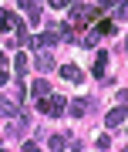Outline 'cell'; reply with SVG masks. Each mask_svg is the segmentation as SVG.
<instances>
[{"label":"cell","mask_w":128,"mask_h":152,"mask_svg":"<svg viewBox=\"0 0 128 152\" xmlns=\"http://www.w3.org/2000/svg\"><path fill=\"white\" fill-rule=\"evenodd\" d=\"M105 34H115V20H95L88 27V34H81V44H84V48H91V44H98V37H105Z\"/></svg>","instance_id":"1"},{"label":"cell","mask_w":128,"mask_h":152,"mask_svg":"<svg viewBox=\"0 0 128 152\" xmlns=\"http://www.w3.org/2000/svg\"><path fill=\"white\" fill-rule=\"evenodd\" d=\"M37 108L44 115H51V118H57V115H64V108H68V102H64L61 95H47V98H41V105Z\"/></svg>","instance_id":"2"},{"label":"cell","mask_w":128,"mask_h":152,"mask_svg":"<svg viewBox=\"0 0 128 152\" xmlns=\"http://www.w3.org/2000/svg\"><path fill=\"white\" fill-rule=\"evenodd\" d=\"M34 68L47 75V71H54V58L47 54V51H37V54H34Z\"/></svg>","instance_id":"3"},{"label":"cell","mask_w":128,"mask_h":152,"mask_svg":"<svg viewBox=\"0 0 128 152\" xmlns=\"http://www.w3.org/2000/svg\"><path fill=\"white\" fill-rule=\"evenodd\" d=\"M24 10L31 24H41V0H24Z\"/></svg>","instance_id":"4"},{"label":"cell","mask_w":128,"mask_h":152,"mask_svg":"<svg viewBox=\"0 0 128 152\" xmlns=\"http://www.w3.org/2000/svg\"><path fill=\"white\" fill-rule=\"evenodd\" d=\"M61 78H64V81H74V85H78L81 78H84V71H81L78 64H64V68H61Z\"/></svg>","instance_id":"5"},{"label":"cell","mask_w":128,"mask_h":152,"mask_svg":"<svg viewBox=\"0 0 128 152\" xmlns=\"http://www.w3.org/2000/svg\"><path fill=\"white\" fill-rule=\"evenodd\" d=\"M125 115H128V108H125V105H118V108H111V112H108V125H111V129H115V125H121L125 122Z\"/></svg>","instance_id":"6"},{"label":"cell","mask_w":128,"mask_h":152,"mask_svg":"<svg viewBox=\"0 0 128 152\" xmlns=\"http://www.w3.org/2000/svg\"><path fill=\"white\" fill-rule=\"evenodd\" d=\"M47 149L51 152H64L68 149V135H47Z\"/></svg>","instance_id":"7"},{"label":"cell","mask_w":128,"mask_h":152,"mask_svg":"<svg viewBox=\"0 0 128 152\" xmlns=\"http://www.w3.org/2000/svg\"><path fill=\"white\" fill-rule=\"evenodd\" d=\"M17 115V102H10V98H0V118H14Z\"/></svg>","instance_id":"8"},{"label":"cell","mask_w":128,"mask_h":152,"mask_svg":"<svg viewBox=\"0 0 128 152\" xmlns=\"http://www.w3.org/2000/svg\"><path fill=\"white\" fill-rule=\"evenodd\" d=\"M68 108H71V115H88V108H91V102H88V98H74V102H71Z\"/></svg>","instance_id":"9"},{"label":"cell","mask_w":128,"mask_h":152,"mask_svg":"<svg viewBox=\"0 0 128 152\" xmlns=\"http://www.w3.org/2000/svg\"><path fill=\"white\" fill-rule=\"evenodd\" d=\"M27 64H31V61H27V54H24V51H17V58H14V68H17V78H24V71H27Z\"/></svg>","instance_id":"10"},{"label":"cell","mask_w":128,"mask_h":152,"mask_svg":"<svg viewBox=\"0 0 128 152\" xmlns=\"http://www.w3.org/2000/svg\"><path fill=\"white\" fill-rule=\"evenodd\" d=\"M105 71H108V54H105V51H101V54H95V75L101 78Z\"/></svg>","instance_id":"11"},{"label":"cell","mask_w":128,"mask_h":152,"mask_svg":"<svg viewBox=\"0 0 128 152\" xmlns=\"http://www.w3.org/2000/svg\"><path fill=\"white\" fill-rule=\"evenodd\" d=\"M34 95L37 98H47V78H37V81H34V88H31Z\"/></svg>","instance_id":"12"},{"label":"cell","mask_w":128,"mask_h":152,"mask_svg":"<svg viewBox=\"0 0 128 152\" xmlns=\"http://www.w3.org/2000/svg\"><path fill=\"white\" fill-rule=\"evenodd\" d=\"M24 129H27V118H24V115H20V118H14V122H10V135H20Z\"/></svg>","instance_id":"13"},{"label":"cell","mask_w":128,"mask_h":152,"mask_svg":"<svg viewBox=\"0 0 128 152\" xmlns=\"http://www.w3.org/2000/svg\"><path fill=\"white\" fill-rule=\"evenodd\" d=\"M95 145H98V149H108V145H111V139H108V135H98Z\"/></svg>","instance_id":"14"},{"label":"cell","mask_w":128,"mask_h":152,"mask_svg":"<svg viewBox=\"0 0 128 152\" xmlns=\"http://www.w3.org/2000/svg\"><path fill=\"white\" fill-rule=\"evenodd\" d=\"M47 4H51V7H57V10H64V7L71 4V0H47Z\"/></svg>","instance_id":"15"},{"label":"cell","mask_w":128,"mask_h":152,"mask_svg":"<svg viewBox=\"0 0 128 152\" xmlns=\"http://www.w3.org/2000/svg\"><path fill=\"white\" fill-rule=\"evenodd\" d=\"M24 152H41V145L37 142H24Z\"/></svg>","instance_id":"16"},{"label":"cell","mask_w":128,"mask_h":152,"mask_svg":"<svg viewBox=\"0 0 128 152\" xmlns=\"http://www.w3.org/2000/svg\"><path fill=\"white\" fill-rule=\"evenodd\" d=\"M118 102H128V88H121V91H118Z\"/></svg>","instance_id":"17"},{"label":"cell","mask_w":128,"mask_h":152,"mask_svg":"<svg viewBox=\"0 0 128 152\" xmlns=\"http://www.w3.org/2000/svg\"><path fill=\"white\" fill-rule=\"evenodd\" d=\"M0 85H7V71L4 68H0Z\"/></svg>","instance_id":"18"},{"label":"cell","mask_w":128,"mask_h":152,"mask_svg":"<svg viewBox=\"0 0 128 152\" xmlns=\"http://www.w3.org/2000/svg\"><path fill=\"white\" fill-rule=\"evenodd\" d=\"M0 64H4V51H0Z\"/></svg>","instance_id":"19"},{"label":"cell","mask_w":128,"mask_h":152,"mask_svg":"<svg viewBox=\"0 0 128 152\" xmlns=\"http://www.w3.org/2000/svg\"><path fill=\"white\" fill-rule=\"evenodd\" d=\"M125 51H128V37H125Z\"/></svg>","instance_id":"20"},{"label":"cell","mask_w":128,"mask_h":152,"mask_svg":"<svg viewBox=\"0 0 128 152\" xmlns=\"http://www.w3.org/2000/svg\"><path fill=\"white\" fill-rule=\"evenodd\" d=\"M121 4H125V0H121Z\"/></svg>","instance_id":"21"},{"label":"cell","mask_w":128,"mask_h":152,"mask_svg":"<svg viewBox=\"0 0 128 152\" xmlns=\"http://www.w3.org/2000/svg\"><path fill=\"white\" fill-rule=\"evenodd\" d=\"M125 152H128V149H125Z\"/></svg>","instance_id":"22"}]
</instances>
